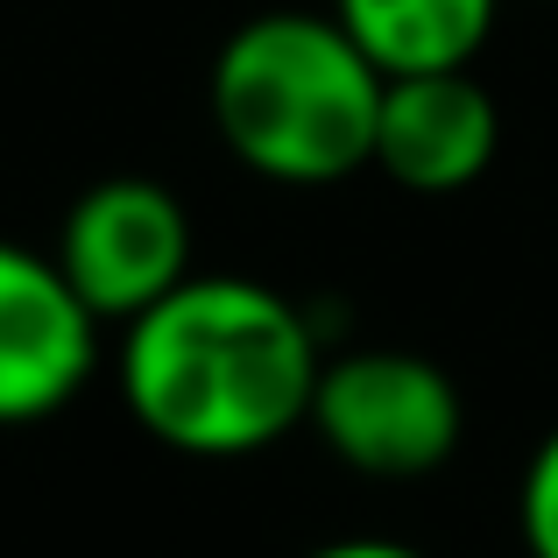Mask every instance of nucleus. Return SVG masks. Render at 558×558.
I'll list each match as a JSON object with an SVG mask.
<instances>
[{"mask_svg": "<svg viewBox=\"0 0 558 558\" xmlns=\"http://www.w3.org/2000/svg\"><path fill=\"white\" fill-rule=\"evenodd\" d=\"M99 375V318L57 255L0 241V432L43 424Z\"/></svg>", "mask_w": 558, "mask_h": 558, "instance_id": "5", "label": "nucleus"}, {"mask_svg": "<svg viewBox=\"0 0 558 558\" xmlns=\"http://www.w3.org/2000/svg\"><path fill=\"white\" fill-rule=\"evenodd\" d=\"M381 93V64L347 36L332 8L247 14L205 71L213 135L247 178L283 191H326L375 170Z\"/></svg>", "mask_w": 558, "mask_h": 558, "instance_id": "2", "label": "nucleus"}, {"mask_svg": "<svg viewBox=\"0 0 558 558\" xmlns=\"http://www.w3.org/2000/svg\"><path fill=\"white\" fill-rule=\"evenodd\" d=\"M340 28L381 64V78L460 71L495 36L502 0H332Z\"/></svg>", "mask_w": 558, "mask_h": 558, "instance_id": "7", "label": "nucleus"}, {"mask_svg": "<svg viewBox=\"0 0 558 558\" xmlns=\"http://www.w3.org/2000/svg\"><path fill=\"white\" fill-rule=\"evenodd\" d=\"M495 156H502V107L474 78V64L389 78L375 121V170L389 184L417 198H452L488 178Z\"/></svg>", "mask_w": 558, "mask_h": 558, "instance_id": "6", "label": "nucleus"}, {"mask_svg": "<svg viewBox=\"0 0 558 558\" xmlns=\"http://www.w3.org/2000/svg\"><path fill=\"white\" fill-rule=\"evenodd\" d=\"M304 558H424V551L403 545V537H332V545H318Z\"/></svg>", "mask_w": 558, "mask_h": 558, "instance_id": "9", "label": "nucleus"}, {"mask_svg": "<svg viewBox=\"0 0 558 558\" xmlns=\"http://www.w3.org/2000/svg\"><path fill=\"white\" fill-rule=\"evenodd\" d=\"M517 531H523V551H531V558H558V424L537 438L531 466H523Z\"/></svg>", "mask_w": 558, "mask_h": 558, "instance_id": "8", "label": "nucleus"}, {"mask_svg": "<svg viewBox=\"0 0 558 558\" xmlns=\"http://www.w3.org/2000/svg\"><path fill=\"white\" fill-rule=\"evenodd\" d=\"M318 332L262 276L191 269L121 326V403L184 460H255L312 417Z\"/></svg>", "mask_w": 558, "mask_h": 558, "instance_id": "1", "label": "nucleus"}, {"mask_svg": "<svg viewBox=\"0 0 558 558\" xmlns=\"http://www.w3.org/2000/svg\"><path fill=\"white\" fill-rule=\"evenodd\" d=\"M318 446L368 481H424L460 452L466 403L438 361L410 347H354L318 368L312 417Z\"/></svg>", "mask_w": 558, "mask_h": 558, "instance_id": "3", "label": "nucleus"}, {"mask_svg": "<svg viewBox=\"0 0 558 558\" xmlns=\"http://www.w3.org/2000/svg\"><path fill=\"white\" fill-rule=\"evenodd\" d=\"M50 255L99 326H128L191 276V213L170 184L121 170L64 205Z\"/></svg>", "mask_w": 558, "mask_h": 558, "instance_id": "4", "label": "nucleus"}]
</instances>
